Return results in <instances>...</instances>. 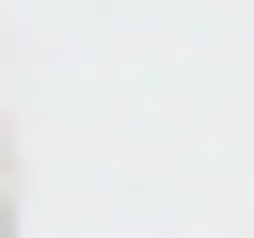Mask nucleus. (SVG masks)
I'll return each mask as SVG.
<instances>
[{"label": "nucleus", "instance_id": "obj_1", "mask_svg": "<svg viewBox=\"0 0 254 238\" xmlns=\"http://www.w3.org/2000/svg\"><path fill=\"white\" fill-rule=\"evenodd\" d=\"M0 238H16V190H0Z\"/></svg>", "mask_w": 254, "mask_h": 238}]
</instances>
